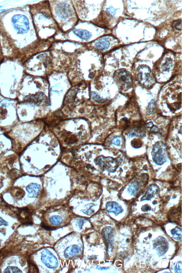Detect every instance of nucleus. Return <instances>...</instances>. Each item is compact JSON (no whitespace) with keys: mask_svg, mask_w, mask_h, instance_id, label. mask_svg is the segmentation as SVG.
<instances>
[{"mask_svg":"<svg viewBox=\"0 0 182 273\" xmlns=\"http://www.w3.org/2000/svg\"><path fill=\"white\" fill-rule=\"evenodd\" d=\"M98 160L99 165L109 171L114 172L118 167L117 161L112 158L100 157Z\"/></svg>","mask_w":182,"mask_h":273,"instance_id":"obj_5","label":"nucleus"},{"mask_svg":"<svg viewBox=\"0 0 182 273\" xmlns=\"http://www.w3.org/2000/svg\"><path fill=\"white\" fill-rule=\"evenodd\" d=\"M110 46V43L108 40L105 38H102L97 42L95 46L97 48L100 50H106Z\"/></svg>","mask_w":182,"mask_h":273,"instance_id":"obj_12","label":"nucleus"},{"mask_svg":"<svg viewBox=\"0 0 182 273\" xmlns=\"http://www.w3.org/2000/svg\"><path fill=\"white\" fill-rule=\"evenodd\" d=\"M4 272H10V273H18L22 272L21 270L19 269L18 268L14 267H8L4 271Z\"/></svg>","mask_w":182,"mask_h":273,"instance_id":"obj_18","label":"nucleus"},{"mask_svg":"<svg viewBox=\"0 0 182 273\" xmlns=\"http://www.w3.org/2000/svg\"><path fill=\"white\" fill-rule=\"evenodd\" d=\"M41 260L45 265L49 268H56L58 266L56 258L48 250H45L42 252Z\"/></svg>","mask_w":182,"mask_h":273,"instance_id":"obj_6","label":"nucleus"},{"mask_svg":"<svg viewBox=\"0 0 182 273\" xmlns=\"http://www.w3.org/2000/svg\"><path fill=\"white\" fill-rule=\"evenodd\" d=\"M49 221L52 224L57 225H61L62 223L63 220L60 217L54 216L50 217Z\"/></svg>","mask_w":182,"mask_h":273,"instance_id":"obj_15","label":"nucleus"},{"mask_svg":"<svg viewBox=\"0 0 182 273\" xmlns=\"http://www.w3.org/2000/svg\"><path fill=\"white\" fill-rule=\"evenodd\" d=\"M73 32L76 35L82 40H88L91 38L90 33L86 30L82 29H74Z\"/></svg>","mask_w":182,"mask_h":273,"instance_id":"obj_10","label":"nucleus"},{"mask_svg":"<svg viewBox=\"0 0 182 273\" xmlns=\"http://www.w3.org/2000/svg\"><path fill=\"white\" fill-rule=\"evenodd\" d=\"M8 225V223L7 222V221H5V220L2 218L1 217H0V226H1L2 225H5V226H7Z\"/></svg>","mask_w":182,"mask_h":273,"instance_id":"obj_23","label":"nucleus"},{"mask_svg":"<svg viewBox=\"0 0 182 273\" xmlns=\"http://www.w3.org/2000/svg\"><path fill=\"white\" fill-rule=\"evenodd\" d=\"M5 10H0V13L2 12H3L4 11H5Z\"/></svg>","mask_w":182,"mask_h":273,"instance_id":"obj_27","label":"nucleus"},{"mask_svg":"<svg viewBox=\"0 0 182 273\" xmlns=\"http://www.w3.org/2000/svg\"><path fill=\"white\" fill-rule=\"evenodd\" d=\"M107 11L109 12L110 14L112 15H114L116 13V10L112 7H110L108 8Z\"/></svg>","mask_w":182,"mask_h":273,"instance_id":"obj_22","label":"nucleus"},{"mask_svg":"<svg viewBox=\"0 0 182 273\" xmlns=\"http://www.w3.org/2000/svg\"><path fill=\"white\" fill-rule=\"evenodd\" d=\"M137 71L138 81L142 85L148 87L154 85L156 80L149 67L145 65H140L138 67Z\"/></svg>","mask_w":182,"mask_h":273,"instance_id":"obj_2","label":"nucleus"},{"mask_svg":"<svg viewBox=\"0 0 182 273\" xmlns=\"http://www.w3.org/2000/svg\"><path fill=\"white\" fill-rule=\"evenodd\" d=\"M128 135L130 137H143L144 136L145 133L143 131L138 128H134L130 131Z\"/></svg>","mask_w":182,"mask_h":273,"instance_id":"obj_13","label":"nucleus"},{"mask_svg":"<svg viewBox=\"0 0 182 273\" xmlns=\"http://www.w3.org/2000/svg\"><path fill=\"white\" fill-rule=\"evenodd\" d=\"M150 131H153V132H159V130L158 127L156 126H153V127H151V128L150 129Z\"/></svg>","mask_w":182,"mask_h":273,"instance_id":"obj_24","label":"nucleus"},{"mask_svg":"<svg viewBox=\"0 0 182 273\" xmlns=\"http://www.w3.org/2000/svg\"><path fill=\"white\" fill-rule=\"evenodd\" d=\"M172 26L177 30H181V20H178L174 21L172 24Z\"/></svg>","mask_w":182,"mask_h":273,"instance_id":"obj_19","label":"nucleus"},{"mask_svg":"<svg viewBox=\"0 0 182 273\" xmlns=\"http://www.w3.org/2000/svg\"><path fill=\"white\" fill-rule=\"evenodd\" d=\"M1 7H0V8H1Z\"/></svg>","mask_w":182,"mask_h":273,"instance_id":"obj_28","label":"nucleus"},{"mask_svg":"<svg viewBox=\"0 0 182 273\" xmlns=\"http://www.w3.org/2000/svg\"><path fill=\"white\" fill-rule=\"evenodd\" d=\"M12 22L18 33H26L29 29V22L26 16L18 14L13 16Z\"/></svg>","mask_w":182,"mask_h":273,"instance_id":"obj_4","label":"nucleus"},{"mask_svg":"<svg viewBox=\"0 0 182 273\" xmlns=\"http://www.w3.org/2000/svg\"><path fill=\"white\" fill-rule=\"evenodd\" d=\"M41 226L43 228L46 230L51 231L52 230L55 229H53L52 227L49 226L45 225V224L43 223H41Z\"/></svg>","mask_w":182,"mask_h":273,"instance_id":"obj_21","label":"nucleus"},{"mask_svg":"<svg viewBox=\"0 0 182 273\" xmlns=\"http://www.w3.org/2000/svg\"><path fill=\"white\" fill-rule=\"evenodd\" d=\"M166 147L162 141H158L154 145L152 152L153 159L156 165H163L167 160Z\"/></svg>","mask_w":182,"mask_h":273,"instance_id":"obj_3","label":"nucleus"},{"mask_svg":"<svg viewBox=\"0 0 182 273\" xmlns=\"http://www.w3.org/2000/svg\"><path fill=\"white\" fill-rule=\"evenodd\" d=\"M139 188V184L137 182L134 181L132 182L128 188V192L131 195H134L137 192Z\"/></svg>","mask_w":182,"mask_h":273,"instance_id":"obj_14","label":"nucleus"},{"mask_svg":"<svg viewBox=\"0 0 182 273\" xmlns=\"http://www.w3.org/2000/svg\"><path fill=\"white\" fill-rule=\"evenodd\" d=\"M154 101L153 100H152L150 102L149 104L148 105V108L150 109H152L153 107L154 106Z\"/></svg>","mask_w":182,"mask_h":273,"instance_id":"obj_25","label":"nucleus"},{"mask_svg":"<svg viewBox=\"0 0 182 273\" xmlns=\"http://www.w3.org/2000/svg\"><path fill=\"white\" fill-rule=\"evenodd\" d=\"M147 126L148 127H150V128H151L153 126V123L152 122H150L147 124Z\"/></svg>","mask_w":182,"mask_h":273,"instance_id":"obj_26","label":"nucleus"},{"mask_svg":"<svg viewBox=\"0 0 182 273\" xmlns=\"http://www.w3.org/2000/svg\"><path fill=\"white\" fill-rule=\"evenodd\" d=\"M40 185L36 183H32L29 185L26 188L29 198H35L38 195L40 191Z\"/></svg>","mask_w":182,"mask_h":273,"instance_id":"obj_8","label":"nucleus"},{"mask_svg":"<svg viewBox=\"0 0 182 273\" xmlns=\"http://www.w3.org/2000/svg\"><path fill=\"white\" fill-rule=\"evenodd\" d=\"M111 143L112 144L116 145L117 146H120L121 145V141L119 137H116L112 141Z\"/></svg>","mask_w":182,"mask_h":273,"instance_id":"obj_20","label":"nucleus"},{"mask_svg":"<svg viewBox=\"0 0 182 273\" xmlns=\"http://www.w3.org/2000/svg\"><path fill=\"white\" fill-rule=\"evenodd\" d=\"M113 78L120 89L123 92L127 91L133 86L132 75L125 69L116 71L114 73Z\"/></svg>","mask_w":182,"mask_h":273,"instance_id":"obj_1","label":"nucleus"},{"mask_svg":"<svg viewBox=\"0 0 182 273\" xmlns=\"http://www.w3.org/2000/svg\"><path fill=\"white\" fill-rule=\"evenodd\" d=\"M180 229L176 228L171 231V233L173 236L174 238L175 239L181 240V231L179 230Z\"/></svg>","mask_w":182,"mask_h":273,"instance_id":"obj_17","label":"nucleus"},{"mask_svg":"<svg viewBox=\"0 0 182 273\" xmlns=\"http://www.w3.org/2000/svg\"><path fill=\"white\" fill-rule=\"evenodd\" d=\"M106 207V210L108 212H113L116 215L122 213L123 211V208L120 205L114 202H107Z\"/></svg>","mask_w":182,"mask_h":273,"instance_id":"obj_7","label":"nucleus"},{"mask_svg":"<svg viewBox=\"0 0 182 273\" xmlns=\"http://www.w3.org/2000/svg\"><path fill=\"white\" fill-rule=\"evenodd\" d=\"M158 190L159 188L158 186L156 185H152L149 187L145 195L142 198V200H150L152 198L154 195L158 191Z\"/></svg>","mask_w":182,"mask_h":273,"instance_id":"obj_9","label":"nucleus"},{"mask_svg":"<svg viewBox=\"0 0 182 273\" xmlns=\"http://www.w3.org/2000/svg\"><path fill=\"white\" fill-rule=\"evenodd\" d=\"M80 248L78 246L74 245L67 248L65 250V254L66 257H69L70 256L75 255L79 253L80 252Z\"/></svg>","mask_w":182,"mask_h":273,"instance_id":"obj_11","label":"nucleus"},{"mask_svg":"<svg viewBox=\"0 0 182 273\" xmlns=\"http://www.w3.org/2000/svg\"><path fill=\"white\" fill-rule=\"evenodd\" d=\"M172 62L171 59L167 58L165 62L163 64L162 66V69L164 71H167L170 69L172 67Z\"/></svg>","mask_w":182,"mask_h":273,"instance_id":"obj_16","label":"nucleus"}]
</instances>
